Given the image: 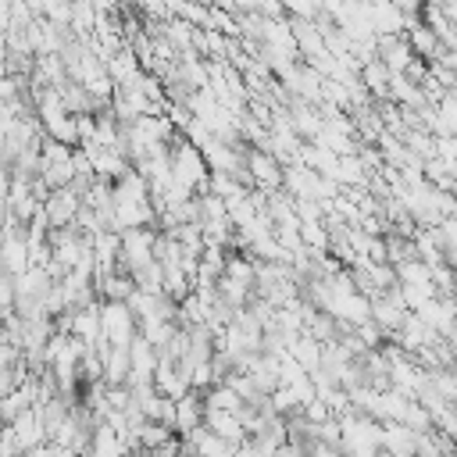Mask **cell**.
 Listing matches in <instances>:
<instances>
[{
    "mask_svg": "<svg viewBox=\"0 0 457 457\" xmlns=\"http://www.w3.org/2000/svg\"><path fill=\"white\" fill-rule=\"evenodd\" d=\"M79 204H82L79 189H71V186H54V189L43 196V211H46V221H50V225H68V221L75 218Z\"/></svg>",
    "mask_w": 457,
    "mask_h": 457,
    "instance_id": "cell-5",
    "label": "cell"
},
{
    "mask_svg": "<svg viewBox=\"0 0 457 457\" xmlns=\"http://www.w3.org/2000/svg\"><path fill=\"white\" fill-rule=\"evenodd\" d=\"M136 336V318L125 300H100V339L111 346H129Z\"/></svg>",
    "mask_w": 457,
    "mask_h": 457,
    "instance_id": "cell-2",
    "label": "cell"
},
{
    "mask_svg": "<svg viewBox=\"0 0 457 457\" xmlns=\"http://www.w3.org/2000/svg\"><path fill=\"white\" fill-rule=\"evenodd\" d=\"M204 421V396L200 389H186L182 396H175V411H171V428L182 436L189 428H196Z\"/></svg>",
    "mask_w": 457,
    "mask_h": 457,
    "instance_id": "cell-6",
    "label": "cell"
},
{
    "mask_svg": "<svg viewBox=\"0 0 457 457\" xmlns=\"http://www.w3.org/2000/svg\"><path fill=\"white\" fill-rule=\"evenodd\" d=\"M154 364H157V350L136 332L129 339V375H125V386H146L150 375H154Z\"/></svg>",
    "mask_w": 457,
    "mask_h": 457,
    "instance_id": "cell-4",
    "label": "cell"
},
{
    "mask_svg": "<svg viewBox=\"0 0 457 457\" xmlns=\"http://www.w3.org/2000/svg\"><path fill=\"white\" fill-rule=\"evenodd\" d=\"M89 161H93V175H100V179H111V182L132 168V164H129V157H125L121 150H107V146H100V150H96Z\"/></svg>",
    "mask_w": 457,
    "mask_h": 457,
    "instance_id": "cell-9",
    "label": "cell"
},
{
    "mask_svg": "<svg viewBox=\"0 0 457 457\" xmlns=\"http://www.w3.org/2000/svg\"><path fill=\"white\" fill-rule=\"evenodd\" d=\"M104 71L114 79V86H121V82H129L136 71H139V57H136V50L129 46V43H121L111 57H104Z\"/></svg>",
    "mask_w": 457,
    "mask_h": 457,
    "instance_id": "cell-8",
    "label": "cell"
},
{
    "mask_svg": "<svg viewBox=\"0 0 457 457\" xmlns=\"http://www.w3.org/2000/svg\"><path fill=\"white\" fill-rule=\"evenodd\" d=\"M428 386L443 396V400H457V378H453V368H428Z\"/></svg>",
    "mask_w": 457,
    "mask_h": 457,
    "instance_id": "cell-11",
    "label": "cell"
},
{
    "mask_svg": "<svg viewBox=\"0 0 457 457\" xmlns=\"http://www.w3.org/2000/svg\"><path fill=\"white\" fill-rule=\"evenodd\" d=\"M289 353L300 361L303 371H311V368H318V361H321V343H318L311 332H296V339L289 343Z\"/></svg>",
    "mask_w": 457,
    "mask_h": 457,
    "instance_id": "cell-10",
    "label": "cell"
},
{
    "mask_svg": "<svg viewBox=\"0 0 457 457\" xmlns=\"http://www.w3.org/2000/svg\"><path fill=\"white\" fill-rule=\"evenodd\" d=\"M257 14H264V18H282L286 14V7H282V0H257V7H253Z\"/></svg>",
    "mask_w": 457,
    "mask_h": 457,
    "instance_id": "cell-13",
    "label": "cell"
},
{
    "mask_svg": "<svg viewBox=\"0 0 457 457\" xmlns=\"http://www.w3.org/2000/svg\"><path fill=\"white\" fill-rule=\"evenodd\" d=\"M453 154H457V143H453V136H436V157H443V161H453Z\"/></svg>",
    "mask_w": 457,
    "mask_h": 457,
    "instance_id": "cell-12",
    "label": "cell"
},
{
    "mask_svg": "<svg viewBox=\"0 0 457 457\" xmlns=\"http://www.w3.org/2000/svg\"><path fill=\"white\" fill-rule=\"evenodd\" d=\"M421 4H446V0H421Z\"/></svg>",
    "mask_w": 457,
    "mask_h": 457,
    "instance_id": "cell-14",
    "label": "cell"
},
{
    "mask_svg": "<svg viewBox=\"0 0 457 457\" xmlns=\"http://www.w3.org/2000/svg\"><path fill=\"white\" fill-rule=\"evenodd\" d=\"M121 246H118V271H132L146 261H154V239H157V225H132L118 232Z\"/></svg>",
    "mask_w": 457,
    "mask_h": 457,
    "instance_id": "cell-1",
    "label": "cell"
},
{
    "mask_svg": "<svg viewBox=\"0 0 457 457\" xmlns=\"http://www.w3.org/2000/svg\"><path fill=\"white\" fill-rule=\"evenodd\" d=\"M243 161H246L250 182H253L257 189H278V186H282V161L271 157L268 150H261V146H246Z\"/></svg>",
    "mask_w": 457,
    "mask_h": 457,
    "instance_id": "cell-3",
    "label": "cell"
},
{
    "mask_svg": "<svg viewBox=\"0 0 457 457\" xmlns=\"http://www.w3.org/2000/svg\"><path fill=\"white\" fill-rule=\"evenodd\" d=\"M204 425H207L214 436L228 439V443H239V439L246 436L239 414H236V411H225V407H204Z\"/></svg>",
    "mask_w": 457,
    "mask_h": 457,
    "instance_id": "cell-7",
    "label": "cell"
}]
</instances>
